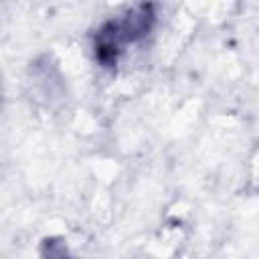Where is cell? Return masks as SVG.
Returning a JSON list of instances; mask_svg holds the SVG:
<instances>
[{"label":"cell","mask_w":259,"mask_h":259,"mask_svg":"<svg viewBox=\"0 0 259 259\" xmlns=\"http://www.w3.org/2000/svg\"><path fill=\"white\" fill-rule=\"evenodd\" d=\"M42 259H73L61 239H47L42 243Z\"/></svg>","instance_id":"7a4b0ae2"},{"label":"cell","mask_w":259,"mask_h":259,"mask_svg":"<svg viewBox=\"0 0 259 259\" xmlns=\"http://www.w3.org/2000/svg\"><path fill=\"white\" fill-rule=\"evenodd\" d=\"M154 22H156V12L152 4L134 6L119 18L105 20L97 28L93 38L95 61L105 69L115 67L125 45H134L146 38L154 28Z\"/></svg>","instance_id":"6da1fadb"}]
</instances>
